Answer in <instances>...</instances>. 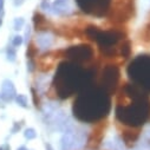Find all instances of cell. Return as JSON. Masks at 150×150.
Wrapping results in <instances>:
<instances>
[{"mask_svg":"<svg viewBox=\"0 0 150 150\" xmlns=\"http://www.w3.org/2000/svg\"><path fill=\"white\" fill-rule=\"evenodd\" d=\"M150 116V100L146 97L132 99L125 106H116V118L120 123L131 127H142Z\"/></svg>","mask_w":150,"mask_h":150,"instance_id":"3","label":"cell"},{"mask_svg":"<svg viewBox=\"0 0 150 150\" xmlns=\"http://www.w3.org/2000/svg\"><path fill=\"white\" fill-rule=\"evenodd\" d=\"M40 7H42L43 10H45V11H50V12H51V7H52V6L47 3V0H44V1L42 3V5H40Z\"/></svg>","mask_w":150,"mask_h":150,"instance_id":"27","label":"cell"},{"mask_svg":"<svg viewBox=\"0 0 150 150\" xmlns=\"http://www.w3.org/2000/svg\"><path fill=\"white\" fill-rule=\"evenodd\" d=\"M27 69H28V71H34V69H35V63H34V60L33 59H28V62H27Z\"/></svg>","mask_w":150,"mask_h":150,"instance_id":"26","label":"cell"},{"mask_svg":"<svg viewBox=\"0 0 150 150\" xmlns=\"http://www.w3.org/2000/svg\"><path fill=\"white\" fill-rule=\"evenodd\" d=\"M73 144H74V136L72 134H65L62 137L60 141L62 150H71L73 148Z\"/></svg>","mask_w":150,"mask_h":150,"instance_id":"17","label":"cell"},{"mask_svg":"<svg viewBox=\"0 0 150 150\" xmlns=\"http://www.w3.org/2000/svg\"><path fill=\"white\" fill-rule=\"evenodd\" d=\"M4 4H5L4 0H0V8H1V10H3V7H4Z\"/></svg>","mask_w":150,"mask_h":150,"instance_id":"33","label":"cell"},{"mask_svg":"<svg viewBox=\"0 0 150 150\" xmlns=\"http://www.w3.org/2000/svg\"><path fill=\"white\" fill-rule=\"evenodd\" d=\"M23 42H24V38H23L21 35H16L14 38H13V40H12V45L16 46V47H18V46H20L23 44Z\"/></svg>","mask_w":150,"mask_h":150,"instance_id":"25","label":"cell"},{"mask_svg":"<svg viewBox=\"0 0 150 150\" xmlns=\"http://www.w3.org/2000/svg\"><path fill=\"white\" fill-rule=\"evenodd\" d=\"M120 76H121V72H120V67L117 65H112V64L105 65L100 73L98 86L102 90H104L109 96L114 95V92L116 91L117 85H118Z\"/></svg>","mask_w":150,"mask_h":150,"instance_id":"6","label":"cell"},{"mask_svg":"<svg viewBox=\"0 0 150 150\" xmlns=\"http://www.w3.org/2000/svg\"><path fill=\"white\" fill-rule=\"evenodd\" d=\"M92 72L84 70L73 62L60 63L53 79V86L59 98H67L90 85Z\"/></svg>","mask_w":150,"mask_h":150,"instance_id":"2","label":"cell"},{"mask_svg":"<svg viewBox=\"0 0 150 150\" xmlns=\"http://www.w3.org/2000/svg\"><path fill=\"white\" fill-rule=\"evenodd\" d=\"M0 150H5V146H0Z\"/></svg>","mask_w":150,"mask_h":150,"instance_id":"36","label":"cell"},{"mask_svg":"<svg viewBox=\"0 0 150 150\" xmlns=\"http://www.w3.org/2000/svg\"><path fill=\"white\" fill-rule=\"evenodd\" d=\"M30 33H31V27H30V26H26V31H25V37H26V39H27V43H28V38H27V37H30Z\"/></svg>","mask_w":150,"mask_h":150,"instance_id":"29","label":"cell"},{"mask_svg":"<svg viewBox=\"0 0 150 150\" xmlns=\"http://www.w3.org/2000/svg\"><path fill=\"white\" fill-rule=\"evenodd\" d=\"M1 25H3V19L0 18V26H1Z\"/></svg>","mask_w":150,"mask_h":150,"instance_id":"34","label":"cell"},{"mask_svg":"<svg viewBox=\"0 0 150 150\" xmlns=\"http://www.w3.org/2000/svg\"><path fill=\"white\" fill-rule=\"evenodd\" d=\"M17 92L13 83L10 79H5L1 84V93H0V98L4 102H10L13 98H16Z\"/></svg>","mask_w":150,"mask_h":150,"instance_id":"13","label":"cell"},{"mask_svg":"<svg viewBox=\"0 0 150 150\" xmlns=\"http://www.w3.org/2000/svg\"><path fill=\"white\" fill-rule=\"evenodd\" d=\"M0 12H1V8H0Z\"/></svg>","mask_w":150,"mask_h":150,"instance_id":"37","label":"cell"},{"mask_svg":"<svg viewBox=\"0 0 150 150\" xmlns=\"http://www.w3.org/2000/svg\"><path fill=\"white\" fill-rule=\"evenodd\" d=\"M60 57H64V51H62V50L44 53L42 57H39L38 63H37V67L43 72H47L54 66L56 60Z\"/></svg>","mask_w":150,"mask_h":150,"instance_id":"12","label":"cell"},{"mask_svg":"<svg viewBox=\"0 0 150 150\" xmlns=\"http://www.w3.org/2000/svg\"><path fill=\"white\" fill-rule=\"evenodd\" d=\"M20 128H21V124L14 123V127H13V129H12V134H16L18 130H20Z\"/></svg>","mask_w":150,"mask_h":150,"instance_id":"28","label":"cell"},{"mask_svg":"<svg viewBox=\"0 0 150 150\" xmlns=\"http://www.w3.org/2000/svg\"><path fill=\"white\" fill-rule=\"evenodd\" d=\"M45 146H46V150H54V149L52 148V145H51V144H49V143H47Z\"/></svg>","mask_w":150,"mask_h":150,"instance_id":"31","label":"cell"},{"mask_svg":"<svg viewBox=\"0 0 150 150\" xmlns=\"http://www.w3.org/2000/svg\"><path fill=\"white\" fill-rule=\"evenodd\" d=\"M131 81L145 91H150V56H138L128 66Z\"/></svg>","mask_w":150,"mask_h":150,"instance_id":"4","label":"cell"},{"mask_svg":"<svg viewBox=\"0 0 150 150\" xmlns=\"http://www.w3.org/2000/svg\"><path fill=\"white\" fill-rule=\"evenodd\" d=\"M85 33L89 38H91L93 42L98 44L99 49L115 46L118 43V40L124 37V34L117 30L102 31L97 26H93V25L88 26L85 28Z\"/></svg>","mask_w":150,"mask_h":150,"instance_id":"5","label":"cell"},{"mask_svg":"<svg viewBox=\"0 0 150 150\" xmlns=\"http://www.w3.org/2000/svg\"><path fill=\"white\" fill-rule=\"evenodd\" d=\"M109 95L99 86H86L73 102V114L82 122H96L104 118L110 111Z\"/></svg>","mask_w":150,"mask_h":150,"instance_id":"1","label":"cell"},{"mask_svg":"<svg viewBox=\"0 0 150 150\" xmlns=\"http://www.w3.org/2000/svg\"><path fill=\"white\" fill-rule=\"evenodd\" d=\"M31 91H32V99H33L34 106H35L37 109H40V99H39V97H38V93H37V91H35L33 88L31 89Z\"/></svg>","mask_w":150,"mask_h":150,"instance_id":"22","label":"cell"},{"mask_svg":"<svg viewBox=\"0 0 150 150\" xmlns=\"http://www.w3.org/2000/svg\"><path fill=\"white\" fill-rule=\"evenodd\" d=\"M105 129H106V121H102L93 127V129L91 130V132L89 135L88 143H86L89 149H91V150L98 149V146L102 144Z\"/></svg>","mask_w":150,"mask_h":150,"instance_id":"11","label":"cell"},{"mask_svg":"<svg viewBox=\"0 0 150 150\" xmlns=\"http://www.w3.org/2000/svg\"><path fill=\"white\" fill-rule=\"evenodd\" d=\"M134 16V1L132 0H120L112 8L110 19L116 23H124Z\"/></svg>","mask_w":150,"mask_h":150,"instance_id":"9","label":"cell"},{"mask_svg":"<svg viewBox=\"0 0 150 150\" xmlns=\"http://www.w3.org/2000/svg\"><path fill=\"white\" fill-rule=\"evenodd\" d=\"M24 24H25L24 18H17V19H14V25H13V27H14L16 31H20V30L23 28Z\"/></svg>","mask_w":150,"mask_h":150,"instance_id":"23","label":"cell"},{"mask_svg":"<svg viewBox=\"0 0 150 150\" xmlns=\"http://www.w3.org/2000/svg\"><path fill=\"white\" fill-rule=\"evenodd\" d=\"M121 54L123 58H129L131 54V42L125 39L121 45Z\"/></svg>","mask_w":150,"mask_h":150,"instance_id":"18","label":"cell"},{"mask_svg":"<svg viewBox=\"0 0 150 150\" xmlns=\"http://www.w3.org/2000/svg\"><path fill=\"white\" fill-rule=\"evenodd\" d=\"M146 28H148V30H149V31H150V23H149V25H148V26H146Z\"/></svg>","mask_w":150,"mask_h":150,"instance_id":"35","label":"cell"},{"mask_svg":"<svg viewBox=\"0 0 150 150\" xmlns=\"http://www.w3.org/2000/svg\"><path fill=\"white\" fill-rule=\"evenodd\" d=\"M37 43L43 49H47L52 45V37L47 34V32H40V34L37 37Z\"/></svg>","mask_w":150,"mask_h":150,"instance_id":"16","label":"cell"},{"mask_svg":"<svg viewBox=\"0 0 150 150\" xmlns=\"http://www.w3.org/2000/svg\"><path fill=\"white\" fill-rule=\"evenodd\" d=\"M24 4V0H14V5L16 6H20Z\"/></svg>","mask_w":150,"mask_h":150,"instance_id":"30","label":"cell"},{"mask_svg":"<svg viewBox=\"0 0 150 150\" xmlns=\"http://www.w3.org/2000/svg\"><path fill=\"white\" fill-rule=\"evenodd\" d=\"M64 57L70 59L73 63L83 64L92 59L93 57V49L90 45L82 44V45H74L64 50Z\"/></svg>","mask_w":150,"mask_h":150,"instance_id":"8","label":"cell"},{"mask_svg":"<svg viewBox=\"0 0 150 150\" xmlns=\"http://www.w3.org/2000/svg\"><path fill=\"white\" fill-rule=\"evenodd\" d=\"M17 150H28V149H27V148H26L25 145H21V146H19V148H18Z\"/></svg>","mask_w":150,"mask_h":150,"instance_id":"32","label":"cell"},{"mask_svg":"<svg viewBox=\"0 0 150 150\" xmlns=\"http://www.w3.org/2000/svg\"><path fill=\"white\" fill-rule=\"evenodd\" d=\"M33 24L37 32H47L50 30V24L47 19L38 12H35L33 16Z\"/></svg>","mask_w":150,"mask_h":150,"instance_id":"15","label":"cell"},{"mask_svg":"<svg viewBox=\"0 0 150 150\" xmlns=\"http://www.w3.org/2000/svg\"><path fill=\"white\" fill-rule=\"evenodd\" d=\"M37 54H38V47L35 46L33 42H30L27 44V51H26L27 59H33L34 57H37Z\"/></svg>","mask_w":150,"mask_h":150,"instance_id":"19","label":"cell"},{"mask_svg":"<svg viewBox=\"0 0 150 150\" xmlns=\"http://www.w3.org/2000/svg\"><path fill=\"white\" fill-rule=\"evenodd\" d=\"M24 136L27 139H34L37 137V132H35V130L33 128H27L25 130V132H24Z\"/></svg>","mask_w":150,"mask_h":150,"instance_id":"21","label":"cell"},{"mask_svg":"<svg viewBox=\"0 0 150 150\" xmlns=\"http://www.w3.org/2000/svg\"><path fill=\"white\" fill-rule=\"evenodd\" d=\"M117 128L121 131L124 144L128 148H132L141 135V131H142L141 127H131V125H125V124L120 123L117 124Z\"/></svg>","mask_w":150,"mask_h":150,"instance_id":"10","label":"cell"},{"mask_svg":"<svg viewBox=\"0 0 150 150\" xmlns=\"http://www.w3.org/2000/svg\"><path fill=\"white\" fill-rule=\"evenodd\" d=\"M51 12L58 16H65V14L71 13L69 0H56L53 3V6L51 7Z\"/></svg>","mask_w":150,"mask_h":150,"instance_id":"14","label":"cell"},{"mask_svg":"<svg viewBox=\"0 0 150 150\" xmlns=\"http://www.w3.org/2000/svg\"><path fill=\"white\" fill-rule=\"evenodd\" d=\"M16 57H17V52H16L14 47H8L7 49V59L10 62H14Z\"/></svg>","mask_w":150,"mask_h":150,"instance_id":"24","label":"cell"},{"mask_svg":"<svg viewBox=\"0 0 150 150\" xmlns=\"http://www.w3.org/2000/svg\"><path fill=\"white\" fill-rule=\"evenodd\" d=\"M76 3L83 12L95 17H104L110 8L111 0H76Z\"/></svg>","mask_w":150,"mask_h":150,"instance_id":"7","label":"cell"},{"mask_svg":"<svg viewBox=\"0 0 150 150\" xmlns=\"http://www.w3.org/2000/svg\"><path fill=\"white\" fill-rule=\"evenodd\" d=\"M16 102L21 108H27V97L25 95H17L16 96Z\"/></svg>","mask_w":150,"mask_h":150,"instance_id":"20","label":"cell"}]
</instances>
